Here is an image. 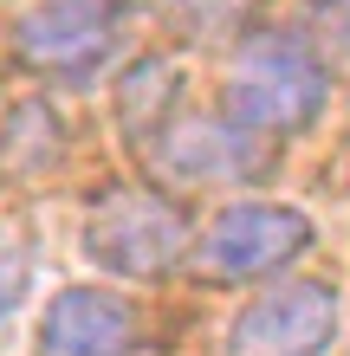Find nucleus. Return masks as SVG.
I'll return each mask as SVG.
<instances>
[{"label":"nucleus","mask_w":350,"mask_h":356,"mask_svg":"<svg viewBox=\"0 0 350 356\" xmlns=\"http://www.w3.org/2000/svg\"><path fill=\"white\" fill-rule=\"evenodd\" d=\"M324 58L305 33H240L234 72L221 85V117L260 136H299L324 111Z\"/></svg>","instance_id":"1"},{"label":"nucleus","mask_w":350,"mask_h":356,"mask_svg":"<svg viewBox=\"0 0 350 356\" xmlns=\"http://www.w3.org/2000/svg\"><path fill=\"white\" fill-rule=\"evenodd\" d=\"M85 253L117 279H162L189 259V214L162 188L111 181L85 207Z\"/></svg>","instance_id":"2"},{"label":"nucleus","mask_w":350,"mask_h":356,"mask_svg":"<svg viewBox=\"0 0 350 356\" xmlns=\"http://www.w3.org/2000/svg\"><path fill=\"white\" fill-rule=\"evenodd\" d=\"M143 162L162 188H240L279 162V143L234 117H169L143 143Z\"/></svg>","instance_id":"3"},{"label":"nucleus","mask_w":350,"mask_h":356,"mask_svg":"<svg viewBox=\"0 0 350 356\" xmlns=\"http://www.w3.org/2000/svg\"><path fill=\"white\" fill-rule=\"evenodd\" d=\"M305 246H312V220L299 207L240 201L228 214H214V227L201 240H189V272L201 285H246V279L292 266Z\"/></svg>","instance_id":"4"},{"label":"nucleus","mask_w":350,"mask_h":356,"mask_svg":"<svg viewBox=\"0 0 350 356\" xmlns=\"http://www.w3.org/2000/svg\"><path fill=\"white\" fill-rule=\"evenodd\" d=\"M117 52V0H39L13 26V58L39 78H85Z\"/></svg>","instance_id":"5"},{"label":"nucleus","mask_w":350,"mask_h":356,"mask_svg":"<svg viewBox=\"0 0 350 356\" xmlns=\"http://www.w3.org/2000/svg\"><path fill=\"white\" fill-rule=\"evenodd\" d=\"M337 343V285L292 279L228 324V356H324Z\"/></svg>","instance_id":"6"},{"label":"nucleus","mask_w":350,"mask_h":356,"mask_svg":"<svg viewBox=\"0 0 350 356\" xmlns=\"http://www.w3.org/2000/svg\"><path fill=\"white\" fill-rule=\"evenodd\" d=\"M39 350L46 356H130L136 350V311L123 298H111V291L72 285L39 318Z\"/></svg>","instance_id":"7"},{"label":"nucleus","mask_w":350,"mask_h":356,"mask_svg":"<svg viewBox=\"0 0 350 356\" xmlns=\"http://www.w3.org/2000/svg\"><path fill=\"white\" fill-rule=\"evenodd\" d=\"M65 162V123L46 97L13 104L0 123V181H39L46 169Z\"/></svg>","instance_id":"8"},{"label":"nucleus","mask_w":350,"mask_h":356,"mask_svg":"<svg viewBox=\"0 0 350 356\" xmlns=\"http://www.w3.org/2000/svg\"><path fill=\"white\" fill-rule=\"evenodd\" d=\"M175 104H182V65L162 58V52H150V58H136V65L123 72V85H117V123H123V136L143 149V143L175 117Z\"/></svg>","instance_id":"9"},{"label":"nucleus","mask_w":350,"mask_h":356,"mask_svg":"<svg viewBox=\"0 0 350 356\" xmlns=\"http://www.w3.org/2000/svg\"><path fill=\"white\" fill-rule=\"evenodd\" d=\"M143 7L189 46H221V39H240L253 26L266 0H143Z\"/></svg>","instance_id":"10"},{"label":"nucleus","mask_w":350,"mask_h":356,"mask_svg":"<svg viewBox=\"0 0 350 356\" xmlns=\"http://www.w3.org/2000/svg\"><path fill=\"white\" fill-rule=\"evenodd\" d=\"M305 33H312L318 52H350V0H312L305 7Z\"/></svg>","instance_id":"11"},{"label":"nucleus","mask_w":350,"mask_h":356,"mask_svg":"<svg viewBox=\"0 0 350 356\" xmlns=\"http://www.w3.org/2000/svg\"><path fill=\"white\" fill-rule=\"evenodd\" d=\"M26 279H33L26 253L0 240V337H7V330H13V318H19V298H26Z\"/></svg>","instance_id":"12"},{"label":"nucleus","mask_w":350,"mask_h":356,"mask_svg":"<svg viewBox=\"0 0 350 356\" xmlns=\"http://www.w3.org/2000/svg\"><path fill=\"white\" fill-rule=\"evenodd\" d=\"M344 356H350V350H344Z\"/></svg>","instance_id":"13"}]
</instances>
